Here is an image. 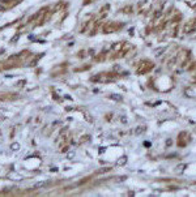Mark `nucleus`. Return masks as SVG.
Masks as SVG:
<instances>
[{"mask_svg": "<svg viewBox=\"0 0 196 197\" xmlns=\"http://www.w3.org/2000/svg\"><path fill=\"white\" fill-rule=\"evenodd\" d=\"M188 142H190V134H188L187 132H181L179 136H178V146L183 148V146H186Z\"/></svg>", "mask_w": 196, "mask_h": 197, "instance_id": "obj_1", "label": "nucleus"}, {"mask_svg": "<svg viewBox=\"0 0 196 197\" xmlns=\"http://www.w3.org/2000/svg\"><path fill=\"white\" fill-rule=\"evenodd\" d=\"M152 68H153V63H150V62H141V65L139 67V72L140 73H145V72H149Z\"/></svg>", "mask_w": 196, "mask_h": 197, "instance_id": "obj_2", "label": "nucleus"}]
</instances>
